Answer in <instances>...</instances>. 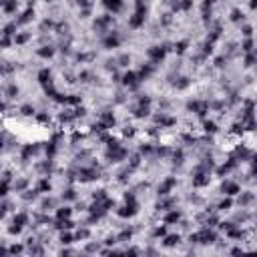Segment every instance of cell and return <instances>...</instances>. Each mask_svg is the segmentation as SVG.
Wrapping results in <instances>:
<instances>
[{
	"mask_svg": "<svg viewBox=\"0 0 257 257\" xmlns=\"http://www.w3.org/2000/svg\"><path fill=\"white\" fill-rule=\"evenodd\" d=\"M181 219V215H179V211H171L167 217H165V223H177V221Z\"/></svg>",
	"mask_w": 257,
	"mask_h": 257,
	"instance_id": "obj_12",
	"label": "cell"
},
{
	"mask_svg": "<svg viewBox=\"0 0 257 257\" xmlns=\"http://www.w3.org/2000/svg\"><path fill=\"white\" fill-rule=\"evenodd\" d=\"M253 60H255V58H253V54H249L247 58H245V64H247V66H253Z\"/></svg>",
	"mask_w": 257,
	"mask_h": 257,
	"instance_id": "obj_43",
	"label": "cell"
},
{
	"mask_svg": "<svg viewBox=\"0 0 257 257\" xmlns=\"http://www.w3.org/2000/svg\"><path fill=\"white\" fill-rule=\"evenodd\" d=\"M118 62H121V66H126V64L131 62V58H129V56H126V54H122L121 58H118Z\"/></svg>",
	"mask_w": 257,
	"mask_h": 257,
	"instance_id": "obj_31",
	"label": "cell"
},
{
	"mask_svg": "<svg viewBox=\"0 0 257 257\" xmlns=\"http://www.w3.org/2000/svg\"><path fill=\"white\" fill-rule=\"evenodd\" d=\"M205 131H207V133H215V131H217L215 122H209V121H207V122H205Z\"/></svg>",
	"mask_w": 257,
	"mask_h": 257,
	"instance_id": "obj_26",
	"label": "cell"
},
{
	"mask_svg": "<svg viewBox=\"0 0 257 257\" xmlns=\"http://www.w3.org/2000/svg\"><path fill=\"white\" fill-rule=\"evenodd\" d=\"M135 114H137V117H139V118H143V117H147V114H149V109H147V105H141V106H139V109H137V110H135Z\"/></svg>",
	"mask_w": 257,
	"mask_h": 257,
	"instance_id": "obj_18",
	"label": "cell"
},
{
	"mask_svg": "<svg viewBox=\"0 0 257 257\" xmlns=\"http://www.w3.org/2000/svg\"><path fill=\"white\" fill-rule=\"evenodd\" d=\"M185 48H187V42H179L177 46H175V50H177V52H185Z\"/></svg>",
	"mask_w": 257,
	"mask_h": 257,
	"instance_id": "obj_36",
	"label": "cell"
},
{
	"mask_svg": "<svg viewBox=\"0 0 257 257\" xmlns=\"http://www.w3.org/2000/svg\"><path fill=\"white\" fill-rule=\"evenodd\" d=\"M28 40V34H18V36H14V42L16 44H22V42Z\"/></svg>",
	"mask_w": 257,
	"mask_h": 257,
	"instance_id": "obj_24",
	"label": "cell"
},
{
	"mask_svg": "<svg viewBox=\"0 0 257 257\" xmlns=\"http://www.w3.org/2000/svg\"><path fill=\"white\" fill-rule=\"evenodd\" d=\"M231 205H233L231 199H225V201H221V203H219V209H229Z\"/></svg>",
	"mask_w": 257,
	"mask_h": 257,
	"instance_id": "obj_29",
	"label": "cell"
},
{
	"mask_svg": "<svg viewBox=\"0 0 257 257\" xmlns=\"http://www.w3.org/2000/svg\"><path fill=\"white\" fill-rule=\"evenodd\" d=\"M239 18H243V16H241V14H239V10H233V16H231V20H239Z\"/></svg>",
	"mask_w": 257,
	"mask_h": 257,
	"instance_id": "obj_42",
	"label": "cell"
},
{
	"mask_svg": "<svg viewBox=\"0 0 257 257\" xmlns=\"http://www.w3.org/2000/svg\"><path fill=\"white\" fill-rule=\"evenodd\" d=\"M22 114H26V117H30V114H34V106H30V105L22 106Z\"/></svg>",
	"mask_w": 257,
	"mask_h": 257,
	"instance_id": "obj_25",
	"label": "cell"
},
{
	"mask_svg": "<svg viewBox=\"0 0 257 257\" xmlns=\"http://www.w3.org/2000/svg\"><path fill=\"white\" fill-rule=\"evenodd\" d=\"M122 135H125V137H133V135H135V129H133V126H126L125 131H122Z\"/></svg>",
	"mask_w": 257,
	"mask_h": 257,
	"instance_id": "obj_33",
	"label": "cell"
},
{
	"mask_svg": "<svg viewBox=\"0 0 257 257\" xmlns=\"http://www.w3.org/2000/svg\"><path fill=\"white\" fill-rule=\"evenodd\" d=\"M122 82H125L126 86H135L137 84V74L135 72H126V74L122 76Z\"/></svg>",
	"mask_w": 257,
	"mask_h": 257,
	"instance_id": "obj_9",
	"label": "cell"
},
{
	"mask_svg": "<svg viewBox=\"0 0 257 257\" xmlns=\"http://www.w3.org/2000/svg\"><path fill=\"white\" fill-rule=\"evenodd\" d=\"M223 193H227V195H235V193H239V187L235 185V183H223Z\"/></svg>",
	"mask_w": 257,
	"mask_h": 257,
	"instance_id": "obj_8",
	"label": "cell"
},
{
	"mask_svg": "<svg viewBox=\"0 0 257 257\" xmlns=\"http://www.w3.org/2000/svg\"><path fill=\"white\" fill-rule=\"evenodd\" d=\"M46 2H50V0H46Z\"/></svg>",
	"mask_w": 257,
	"mask_h": 257,
	"instance_id": "obj_47",
	"label": "cell"
},
{
	"mask_svg": "<svg viewBox=\"0 0 257 257\" xmlns=\"http://www.w3.org/2000/svg\"><path fill=\"white\" fill-rule=\"evenodd\" d=\"M251 201H253V195H251V193L241 195V199H239V203H241V205H247V203H251Z\"/></svg>",
	"mask_w": 257,
	"mask_h": 257,
	"instance_id": "obj_21",
	"label": "cell"
},
{
	"mask_svg": "<svg viewBox=\"0 0 257 257\" xmlns=\"http://www.w3.org/2000/svg\"><path fill=\"white\" fill-rule=\"evenodd\" d=\"M217 237H215V233L213 231H209V229H205V231H201L197 235V241H201V243H213Z\"/></svg>",
	"mask_w": 257,
	"mask_h": 257,
	"instance_id": "obj_1",
	"label": "cell"
},
{
	"mask_svg": "<svg viewBox=\"0 0 257 257\" xmlns=\"http://www.w3.org/2000/svg\"><path fill=\"white\" fill-rule=\"evenodd\" d=\"M105 46H106V48H114V46H118V38L110 34V36L105 40Z\"/></svg>",
	"mask_w": 257,
	"mask_h": 257,
	"instance_id": "obj_15",
	"label": "cell"
},
{
	"mask_svg": "<svg viewBox=\"0 0 257 257\" xmlns=\"http://www.w3.org/2000/svg\"><path fill=\"white\" fill-rule=\"evenodd\" d=\"M60 241H62L64 245L72 243V235H68V233H62V235H60Z\"/></svg>",
	"mask_w": 257,
	"mask_h": 257,
	"instance_id": "obj_27",
	"label": "cell"
},
{
	"mask_svg": "<svg viewBox=\"0 0 257 257\" xmlns=\"http://www.w3.org/2000/svg\"><path fill=\"white\" fill-rule=\"evenodd\" d=\"M20 229H22V227H20V225H16V223H14V225H12V227H10V229H8V231H10V233H12V235H14V233H20Z\"/></svg>",
	"mask_w": 257,
	"mask_h": 257,
	"instance_id": "obj_40",
	"label": "cell"
},
{
	"mask_svg": "<svg viewBox=\"0 0 257 257\" xmlns=\"http://www.w3.org/2000/svg\"><path fill=\"white\" fill-rule=\"evenodd\" d=\"M191 4H193V2H191V0H183V2H181V8H191Z\"/></svg>",
	"mask_w": 257,
	"mask_h": 257,
	"instance_id": "obj_41",
	"label": "cell"
},
{
	"mask_svg": "<svg viewBox=\"0 0 257 257\" xmlns=\"http://www.w3.org/2000/svg\"><path fill=\"white\" fill-rule=\"evenodd\" d=\"M78 179L80 181H90V179H97V171L94 169H82L78 173Z\"/></svg>",
	"mask_w": 257,
	"mask_h": 257,
	"instance_id": "obj_2",
	"label": "cell"
},
{
	"mask_svg": "<svg viewBox=\"0 0 257 257\" xmlns=\"http://www.w3.org/2000/svg\"><path fill=\"white\" fill-rule=\"evenodd\" d=\"M117 239H121V241H125V239H131V231H122L121 235L117 237Z\"/></svg>",
	"mask_w": 257,
	"mask_h": 257,
	"instance_id": "obj_35",
	"label": "cell"
},
{
	"mask_svg": "<svg viewBox=\"0 0 257 257\" xmlns=\"http://www.w3.org/2000/svg\"><path fill=\"white\" fill-rule=\"evenodd\" d=\"M145 22V16H143V10H139V12L135 14V16L131 18V20H129V24L133 26V28H137V26H141Z\"/></svg>",
	"mask_w": 257,
	"mask_h": 257,
	"instance_id": "obj_6",
	"label": "cell"
},
{
	"mask_svg": "<svg viewBox=\"0 0 257 257\" xmlns=\"http://www.w3.org/2000/svg\"><path fill=\"white\" fill-rule=\"evenodd\" d=\"M105 199H106L105 191H94V201H105Z\"/></svg>",
	"mask_w": 257,
	"mask_h": 257,
	"instance_id": "obj_28",
	"label": "cell"
},
{
	"mask_svg": "<svg viewBox=\"0 0 257 257\" xmlns=\"http://www.w3.org/2000/svg\"><path fill=\"white\" fill-rule=\"evenodd\" d=\"M76 237H78V239H86V237H89V231H86V229H80V231L76 233Z\"/></svg>",
	"mask_w": 257,
	"mask_h": 257,
	"instance_id": "obj_34",
	"label": "cell"
},
{
	"mask_svg": "<svg viewBox=\"0 0 257 257\" xmlns=\"http://www.w3.org/2000/svg\"><path fill=\"white\" fill-rule=\"evenodd\" d=\"M102 122H105V126H113L114 125V117L110 113H105L102 114Z\"/></svg>",
	"mask_w": 257,
	"mask_h": 257,
	"instance_id": "obj_16",
	"label": "cell"
},
{
	"mask_svg": "<svg viewBox=\"0 0 257 257\" xmlns=\"http://www.w3.org/2000/svg\"><path fill=\"white\" fill-rule=\"evenodd\" d=\"M26 221H28V217H26L24 213H18V215L14 217V223H16V225H20V227H22V225L26 223Z\"/></svg>",
	"mask_w": 257,
	"mask_h": 257,
	"instance_id": "obj_19",
	"label": "cell"
},
{
	"mask_svg": "<svg viewBox=\"0 0 257 257\" xmlns=\"http://www.w3.org/2000/svg\"><path fill=\"white\" fill-rule=\"evenodd\" d=\"M149 56H151V58L157 62V60H161V58L165 56V48H161V46H153L151 50H149Z\"/></svg>",
	"mask_w": 257,
	"mask_h": 257,
	"instance_id": "obj_5",
	"label": "cell"
},
{
	"mask_svg": "<svg viewBox=\"0 0 257 257\" xmlns=\"http://www.w3.org/2000/svg\"><path fill=\"white\" fill-rule=\"evenodd\" d=\"M207 183H209V175H207V173H199L197 177L193 179V185L195 187H203V185H207Z\"/></svg>",
	"mask_w": 257,
	"mask_h": 257,
	"instance_id": "obj_7",
	"label": "cell"
},
{
	"mask_svg": "<svg viewBox=\"0 0 257 257\" xmlns=\"http://www.w3.org/2000/svg\"><path fill=\"white\" fill-rule=\"evenodd\" d=\"M0 149H2V141H0Z\"/></svg>",
	"mask_w": 257,
	"mask_h": 257,
	"instance_id": "obj_46",
	"label": "cell"
},
{
	"mask_svg": "<svg viewBox=\"0 0 257 257\" xmlns=\"http://www.w3.org/2000/svg\"><path fill=\"white\" fill-rule=\"evenodd\" d=\"M56 217H58V219H68V217H70V209H68V207H62V209H58Z\"/></svg>",
	"mask_w": 257,
	"mask_h": 257,
	"instance_id": "obj_17",
	"label": "cell"
},
{
	"mask_svg": "<svg viewBox=\"0 0 257 257\" xmlns=\"http://www.w3.org/2000/svg\"><path fill=\"white\" fill-rule=\"evenodd\" d=\"M135 213H137V205H135V203H131V205L122 207V209L118 211V215H121V217H133Z\"/></svg>",
	"mask_w": 257,
	"mask_h": 257,
	"instance_id": "obj_4",
	"label": "cell"
},
{
	"mask_svg": "<svg viewBox=\"0 0 257 257\" xmlns=\"http://www.w3.org/2000/svg\"><path fill=\"white\" fill-rule=\"evenodd\" d=\"M165 233H167V229H165V227H157V229H155V235H157V237H163Z\"/></svg>",
	"mask_w": 257,
	"mask_h": 257,
	"instance_id": "obj_37",
	"label": "cell"
},
{
	"mask_svg": "<svg viewBox=\"0 0 257 257\" xmlns=\"http://www.w3.org/2000/svg\"><path fill=\"white\" fill-rule=\"evenodd\" d=\"M4 10L6 12H14V10H16V0H8L4 4Z\"/></svg>",
	"mask_w": 257,
	"mask_h": 257,
	"instance_id": "obj_20",
	"label": "cell"
},
{
	"mask_svg": "<svg viewBox=\"0 0 257 257\" xmlns=\"http://www.w3.org/2000/svg\"><path fill=\"white\" fill-rule=\"evenodd\" d=\"M64 199H74V191L72 189H68V191H64V195H62Z\"/></svg>",
	"mask_w": 257,
	"mask_h": 257,
	"instance_id": "obj_38",
	"label": "cell"
},
{
	"mask_svg": "<svg viewBox=\"0 0 257 257\" xmlns=\"http://www.w3.org/2000/svg\"><path fill=\"white\" fill-rule=\"evenodd\" d=\"M175 183H177L175 179H167V181H165L163 185L159 187V195H161V197H163V195H169V191L175 187Z\"/></svg>",
	"mask_w": 257,
	"mask_h": 257,
	"instance_id": "obj_3",
	"label": "cell"
},
{
	"mask_svg": "<svg viewBox=\"0 0 257 257\" xmlns=\"http://www.w3.org/2000/svg\"><path fill=\"white\" fill-rule=\"evenodd\" d=\"M10 251H12V253H20L22 247H20V245H14V247H10Z\"/></svg>",
	"mask_w": 257,
	"mask_h": 257,
	"instance_id": "obj_44",
	"label": "cell"
},
{
	"mask_svg": "<svg viewBox=\"0 0 257 257\" xmlns=\"http://www.w3.org/2000/svg\"><path fill=\"white\" fill-rule=\"evenodd\" d=\"M243 34H245V36H251V26H245V28H243Z\"/></svg>",
	"mask_w": 257,
	"mask_h": 257,
	"instance_id": "obj_45",
	"label": "cell"
},
{
	"mask_svg": "<svg viewBox=\"0 0 257 257\" xmlns=\"http://www.w3.org/2000/svg\"><path fill=\"white\" fill-rule=\"evenodd\" d=\"M179 241H181V237H179V235H169V237H167V239H165V241H163V243H165V245H167V247H175V245H177V243H179Z\"/></svg>",
	"mask_w": 257,
	"mask_h": 257,
	"instance_id": "obj_11",
	"label": "cell"
},
{
	"mask_svg": "<svg viewBox=\"0 0 257 257\" xmlns=\"http://www.w3.org/2000/svg\"><path fill=\"white\" fill-rule=\"evenodd\" d=\"M251 48H253V40H245L243 50H245V52H251Z\"/></svg>",
	"mask_w": 257,
	"mask_h": 257,
	"instance_id": "obj_32",
	"label": "cell"
},
{
	"mask_svg": "<svg viewBox=\"0 0 257 257\" xmlns=\"http://www.w3.org/2000/svg\"><path fill=\"white\" fill-rule=\"evenodd\" d=\"M52 54H54V48H52V46H42L40 50H38V56H42V58L52 56Z\"/></svg>",
	"mask_w": 257,
	"mask_h": 257,
	"instance_id": "obj_13",
	"label": "cell"
},
{
	"mask_svg": "<svg viewBox=\"0 0 257 257\" xmlns=\"http://www.w3.org/2000/svg\"><path fill=\"white\" fill-rule=\"evenodd\" d=\"M38 189H40V191H50V183H48L46 179H42L40 185H38Z\"/></svg>",
	"mask_w": 257,
	"mask_h": 257,
	"instance_id": "obj_23",
	"label": "cell"
},
{
	"mask_svg": "<svg viewBox=\"0 0 257 257\" xmlns=\"http://www.w3.org/2000/svg\"><path fill=\"white\" fill-rule=\"evenodd\" d=\"M8 94H10V97H14V94H18V89H16V86H14V84H10V86H8Z\"/></svg>",
	"mask_w": 257,
	"mask_h": 257,
	"instance_id": "obj_39",
	"label": "cell"
},
{
	"mask_svg": "<svg viewBox=\"0 0 257 257\" xmlns=\"http://www.w3.org/2000/svg\"><path fill=\"white\" fill-rule=\"evenodd\" d=\"M38 80H40L42 84H46V82H50V72L44 68V70H40L38 72Z\"/></svg>",
	"mask_w": 257,
	"mask_h": 257,
	"instance_id": "obj_14",
	"label": "cell"
},
{
	"mask_svg": "<svg viewBox=\"0 0 257 257\" xmlns=\"http://www.w3.org/2000/svg\"><path fill=\"white\" fill-rule=\"evenodd\" d=\"M105 6H106V8H110V10H114V12H117V10H121L122 2H121V0H105Z\"/></svg>",
	"mask_w": 257,
	"mask_h": 257,
	"instance_id": "obj_10",
	"label": "cell"
},
{
	"mask_svg": "<svg viewBox=\"0 0 257 257\" xmlns=\"http://www.w3.org/2000/svg\"><path fill=\"white\" fill-rule=\"evenodd\" d=\"M6 191H8V185H6V181H2L0 183V197H4Z\"/></svg>",
	"mask_w": 257,
	"mask_h": 257,
	"instance_id": "obj_30",
	"label": "cell"
},
{
	"mask_svg": "<svg viewBox=\"0 0 257 257\" xmlns=\"http://www.w3.org/2000/svg\"><path fill=\"white\" fill-rule=\"evenodd\" d=\"M175 86H177V89H185V86H189V78H179V82H175Z\"/></svg>",
	"mask_w": 257,
	"mask_h": 257,
	"instance_id": "obj_22",
	"label": "cell"
}]
</instances>
